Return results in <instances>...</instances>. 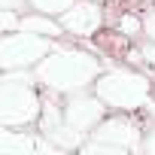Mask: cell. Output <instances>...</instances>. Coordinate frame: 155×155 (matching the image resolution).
<instances>
[{
	"mask_svg": "<svg viewBox=\"0 0 155 155\" xmlns=\"http://www.w3.org/2000/svg\"><path fill=\"white\" fill-rule=\"evenodd\" d=\"M52 37L31 34V31H12L0 40V67L3 70H31L52 52Z\"/></svg>",
	"mask_w": 155,
	"mask_h": 155,
	"instance_id": "5b68a950",
	"label": "cell"
},
{
	"mask_svg": "<svg viewBox=\"0 0 155 155\" xmlns=\"http://www.w3.org/2000/svg\"><path fill=\"white\" fill-rule=\"evenodd\" d=\"M0 152L3 155H52L58 152V146L40 131H15V128H3L0 131Z\"/></svg>",
	"mask_w": 155,
	"mask_h": 155,
	"instance_id": "ba28073f",
	"label": "cell"
},
{
	"mask_svg": "<svg viewBox=\"0 0 155 155\" xmlns=\"http://www.w3.org/2000/svg\"><path fill=\"white\" fill-rule=\"evenodd\" d=\"M143 34H146V40L155 43V9L152 12H143Z\"/></svg>",
	"mask_w": 155,
	"mask_h": 155,
	"instance_id": "4fadbf2b",
	"label": "cell"
},
{
	"mask_svg": "<svg viewBox=\"0 0 155 155\" xmlns=\"http://www.w3.org/2000/svg\"><path fill=\"white\" fill-rule=\"evenodd\" d=\"M37 82H43L55 94H76L94 85L101 76V61L82 49H70V46H55L37 67Z\"/></svg>",
	"mask_w": 155,
	"mask_h": 155,
	"instance_id": "6da1fadb",
	"label": "cell"
},
{
	"mask_svg": "<svg viewBox=\"0 0 155 155\" xmlns=\"http://www.w3.org/2000/svg\"><path fill=\"white\" fill-rule=\"evenodd\" d=\"M76 3V0H31V9H37V12H46V15H64L70 6Z\"/></svg>",
	"mask_w": 155,
	"mask_h": 155,
	"instance_id": "30bf717a",
	"label": "cell"
},
{
	"mask_svg": "<svg viewBox=\"0 0 155 155\" xmlns=\"http://www.w3.org/2000/svg\"><path fill=\"white\" fill-rule=\"evenodd\" d=\"M43 116V101L34 91V79L28 70H3L0 79V125L25 128Z\"/></svg>",
	"mask_w": 155,
	"mask_h": 155,
	"instance_id": "7a4b0ae2",
	"label": "cell"
},
{
	"mask_svg": "<svg viewBox=\"0 0 155 155\" xmlns=\"http://www.w3.org/2000/svg\"><path fill=\"white\" fill-rule=\"evenodd\" d=\"M140 149L149 152V155H155V125L146 128V134H143V146H140Z\"/></svg>",
	"mask_w": 155,
	"mask_h": 155,
	"instance_id": "5bb4252c",
	"label": "cell"
},
{
	"mask_svg": "<svg viewBox=\"0 0 155 155\" xmlns=\"http://www.w3.org/2000/svg\"><path fill=\"white\" fill-rule=\"evenodd\" d=\"M152 82H149V73H137V70H125V67H113L107 73H101L94 79V94L122 113L140 110L149 101Z\"/></svg>",
	"mask_w": 155,
	"mask_h": 155,
	"instance_id": "3957f363",
	"label": "cell"
},
{
	"mask_svg": "<svg viewBox=\"0 0 155 155\" xmlns=\"http://www.w3.org/2000/svg\"><path fill=\"white\" fill-rule=\"evenodd\" d=\"M58 21L73 37H94L104 25V9L97 6V0H76L64 15H58Z\"/></svg>",
	"mask_w": 155,
	"mask_h": 155,
	"instance_id": "52a82bcc",
	"label": "cell"
},
{
	"mask_svg": "<svg viewBox=\"0 0 155 155\" xmlns=\"http://www.w3.org/2000/svg\"><path fill=\"white\" fill-rule=\"evenodd\" d=\"M116 25H119V31H122L125 37H137V34H143V15H140V12H122Z\"/></svg>",
	"mask_w": 155,
	"mask_h": 155,
	"instance_id": "8fae6325",
	"label": "cell"
},
{
	"mask_svg": "<svg viewBox=\"0 0 155 155\" xmlns=\"http://www.w3.org/2000/svg\"><path fill=\"white\" fill-rule=\"evenodd\" d=\"M25 6H31V0H0V9H15V12H21Z\"/></svg>",
	"mask_w": 155,
	"mask_h": 155,
	"instance_id": "9a60e30c",
	"label": "cell"
},
{
	"mask_svg": "<svg viewBox=\"0 0 155 155\" xmlns=\"http://www.w3.org/2000/svg\"><path fill=\"white\" fill-rule=\"evenodd\" d=\"M18 21L21 18H15V9H3V12H0V28H3V34L18 31Z\"/></svg>",
	"mask_w": 155,
	"mask_h": 155,
	"instance_id": "7c38bea8",
	"label": "cell"
},
{
	"mask_svg": "<svg viewBox=\"0 0 155 155\" xmlns=\"http://www.w3.org/2000/svg\"><path fill=\"white\" fill-rule=\"evenodd\" d=\"M18 31H31V34H43V37H61V34H67L64 31V25L61 21H55V15H46V12H31V15H21V21H18Z\"/></svg>",
	"mask_w": 155,
	"mask_h": 155,
	"instance_id": "9c48e42d",
	"label": "cell"
},
{
	"mask_svg": "<svg viewBox=\"0 0 155 155\" xmlns=\"http://www.w3.org/2000/svg\"><path fill=\"white\" fill-rule=\"evenodd\" d=\"M140 146H143V128L128 116H113V119H104L88 134V140L82 143V152L85 155H125Z\"/></svg>",
	"mask_w": 155,
	"mask_h": 155,
	"instance_id": "277c9868",
	"label": "cell"
},
{
	"mask_svg": "<svg viewBox=\"0 0 155 155\" xmlns=\"http://www.w3.org/2000/svg\"><path fill=\"white\" fill-rule=\"evenodd\" d=\"M104 113H107V104L97 97V94H85V91H76L67 97L64 104V119L70 128H76L82 137H88L101 122H104Z\"/></svg>",
	"mask_w": 155,
	"mask_h": 155,
	"instance_id": "8992f818",
	"label": "cell"
}]
</instances>
